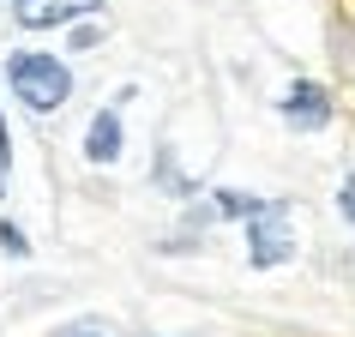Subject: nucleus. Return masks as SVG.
<instances>
[{
    "label": "nucleus",
    "instance_id": "obj_1",
    "mask_svg": "<svg viewBox=\"0 0 355 337\" xmlns=\"http://www.w3.org/2000/svg\"><path fill=\"white\" fill-rule=\"evenodd\" d=\"M6 85H12V96H19L31 114H55V109H67V96H73L67 60L42 55V49H12V55H6Z\"/></svg>",
    "mask_w": 355,
    "mask_h": 337
},
{
    "label": "nucleus",
    "instance_id": "obj_2",
    "mask_svg": "<svg viewBox=\"0 0 355 337\" xmlns=\"http://www.w3.org/2000/svg\"><path fill=\"white\" fill-rule=\"evenodd\" d=\"M295 259V229H289V205L271 199V205L247 223V265L253 271H277V265Z\"/></svg>",
    "mask_w": 355,
    "mask_h": 337
},
{
    "label": "nucleus",
    "instance_id": "obj_3",
    "mask_svg": "<svg viewBox=\"0 0 355 337\" xmlns=\"http://www.w3.org/2000/svg\"><path fill=\"white\" fill-rule=\"evenodd\" d=\"M277 114H283L295 132H319V127H331L337 103H331V91H325V85H313V78H295V85L283 91Z\"/></svg>",
    "mask_w": 355,
    "mask_h": 337
},
{
    "label": "nucleus",
    "instance_id": "obj_4",
    "mask_svg": "<svg viewBox=\"0 0 355 337\" xmlns=\"http://www.w3.org/2000/svg\"><path fill=\"white\" fill-rule=\"evenodd\" d=\"M103 0H12V19L24 31H55V24H78V19H96Z\"/></svg>",
    "mask_w": 355,
    "mask_h": 337
},
{
    "label": "nucleus",
    "instance_id": "obj_5",
    "mask_svg": "<svg viewBox=\"0 0 355 337\" xmlns=\"http://www.w3.org/2000/svg\"><path fill=\"white\" fill-rule=\"evenodd\" d=\"M121 145H127V127H121V109H96L91 127H85V163L91 168H114L121 163Z\"/></svg>",
    "mask_w": 355,
    "mask_h": 337
},
{
    "label": "nucleus",
    "instance_id": "obj_6",
    "mask_svg": "<svg viewBox=\"0 0 355 337\" xmlns=\"http://www.w3.org/2000/svg\"><path fill=\"white\" fill-rule=\"evenodd\" d=\"M271 199H253V193H235V187H211V211L229 217V223H253Z\"/></svg>",
    "mask_w": 355,
    "mask_h": 337
},
{
    "label": "nucleus",
    "instance_id": "obj_7",
    "mask_svg": "<svg viewBox=\"0 0 355 337\" xmlns=\"http://www.w3.org/2000/svg\"><path fill=\"white\" fill-rule=\"evenodd\" d=\"M0 247H6L12 259H31V235H24V229L12 223V217H0Z\"/></svg>",
    "mask_w": 355,
    "mask_h": 337
},
{
    "label": "nucleus",
    "instance_id": "obj_8",
    "mask_svg": "<svg viewBox=\"0 0 355 337\" xmlns=\"http://www.w3.org/2000/svg\"><path fill=\"white\" fill-rule=\"evenodd\" d=\"M91 42H103V24H73L67 49H91Z\"/></svg>",
    "mask_w": 355,
    "mask_h": 337
},
{
    "label": "nucleus",
    "instance_id": "obj_9",
    "mask_svg": "<svg viewBox=\"0 0 355 337\" xmlns=\"http://www.w3.org/2000/svg\"><path fill=\"white\" fill-rule=\"evenodd\" d=\"M337 211H343V223H355V175H343V187H337Z\"/></svg>",
    "mask_w": 355,
    "mask_h": 337
},
{
    "label": "nucleus",
    "instance_id": "obj_10",
    "mask_svg": "<svg viewBox=\"0 0 355 337\" xmlns=\"http://www.w3.org/2000/svg\"><path fill=\"white\" fill-rule=\"evenodd\" d=\"M49 337H103V331H96L91 319H73V325H55V331H49Z\"/></svg>",
    "mask_w": 355,
    "mask_h": 337
},
{
    "label": "nucleus",
    "instance_id": "obj_11",
    "mask_svg": "<svg viewBox=\"0 0 355 337\" xmlns=\"http://www.w3.org/2000/svg\"><path fill=\"white\" fill-rule=\"evenodd\" d=\"M0 163H12V127H6V114H0Z\"/></svg>",
    "mask_w": 355,
    "mask_h": 337
},
{
    "label": "nucleus",
    "instance_id": "obj_12",
    "mask_svg": "<svg viewBox=\"0 0 355 337\" xmlns=\"http://www.w3.org/2000/svg\"><path fill=\"white\" fill-rule=\"evenodd\" d=\"M0 193H6V181H0Z\"/></svg>",
    "mask_w": 355,
    "mask_h": 337
}]
</instances>
